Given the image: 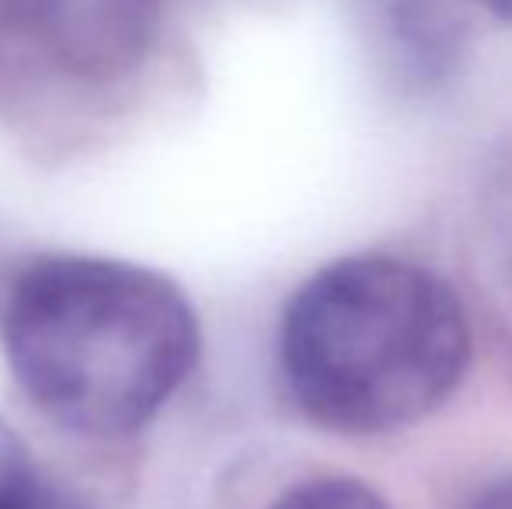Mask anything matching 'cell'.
<instances>
[{"label": "cell", "mask_w": 512, "mask_h": 509, "mask_svg": "<svg viewBox=\"0 0 512 509\" xmlns=\"http://www.w3.org/2000/svg\"><path fill=\"white\" fill-rule=\"evenodd\" d=\"M161 18L164 0H0V109L115 95L147 67Z\"/></svg>", "instance_id": "3957f363"}, {"label": "cell", "mask_w": 512, "mask_h": 509, "mask_svg": "<svg viewBox=\"0 0 512 509\" xmlns=\"http://www.w3.org/2000/svg\"><path fill=\"white\" fill-rule=\"evenodd\" d=\"M474 4L492 14L495 21H502V25H512V0H474Z\"/></svg>", "instance_id": "ba28073f"}, {"label": "cell", "mask_w": 512, "mask_h": 509, "mask_svg": "<svg viewBox=\"0 0 512 509\" xmlns=\"http://www.w3.org/2000/svg\"><path fill=\"white\" fill-rule=\"evenodd\" d=\"M265 509H394L373 485L349 475H321L297 482Z\"/></svg>", "instance_id": "8992f818"}, {"label": "cell", "mask_w": 512, "mask_h": 509, "mask_svg": "<svg viewBox=\"0 0 512 509\" xmlns=\"http://www.w3.org/2000/svg\"><path fill=\"white\" fill-rule=\"evenodd\" d=\"M457 509H512V475L492 478L481 489H474Z\"/></svg>", "instance_id": "52a82bcc"}, {"label": "cell", "mask_w": 512, "mask_h": 509, "mask_svg": "<svg viewBox=\"0 0 512 509\" xmlns=\"http://www.w3.org/2000/svg\"><path fill=\"white\" fill-rule=\"evenodd\" d=\"M0 509H84L74 496L53 489L11 426L0 419Z\"/></svg>", "instance_id": "5b68a950"}, {"label": "cell", "mask_w": 512, "mask_h": 509, "mask_svg": "<svg viewBox=\"0 0 512 509\" xmlns=\"http://www.w3.org/2000/svg\"><path fill=\"white\" fill-rule=\"evenodd\" d=\"M474 335L443 276L398 255H345L286 300L276 363L293 408L342 436H384L464 387Z\"/></svg>", "instance_id": "7a4b0ae2"}, {"label": "cell", "mask_w": 512, "mask_h": 509, "mask_svg": "<svg viewBox=\"0 0 512 509\" xmlns=\"http://www.w3.org/2000/svg\"><path fill=\"white\" fill-rule=\"evenodd\" d=\"M0 346L35 412L88 440H122L185 387L203 328L182 286L150 265L42 255L4 286Z\"/></svg>", "instance_id": "6da1fadb"}, {"label": "cell", "mask_w": 512, "mask_h": 509, "mask_svg": "<svg viewBox=\"0 0 512 509\" xmlns=\"http://www.w3.org/2000/svg\"><path fill=\"white\" fill-rule=\"evenodd\" d=\"M394 42L418 81H439L457 63L464 28L446 0H394Z\"/></svg>", "instance_id": "277c9868"}]
</instances>
